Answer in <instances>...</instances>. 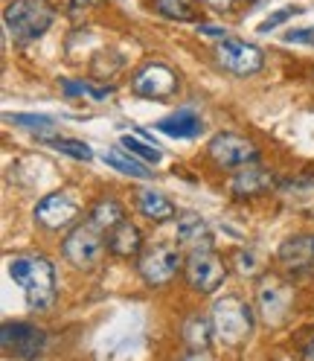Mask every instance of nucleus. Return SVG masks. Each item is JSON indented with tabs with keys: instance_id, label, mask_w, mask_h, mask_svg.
<instances>
[{
	"instance_id": "f257e3e1",
	"label": "nucleus",
	"mask_w": 314,
	"mask_h": 361,
	"mask_svg": "<svg viewBox=\"0 0 314 361\" xmlns=\"http://www.w3.org/2000/svg\"><path fill=\"white\" fill-rule=\"evenodd\" d=\"M12 280L27 291V303L38 312L56 303V271L53 262L44 257H15L9 262Z\"/></svg>"
},
{
	"instance_id": "f03ea898",
	"label": "nucleus",
	"mask_w": 314,
	"mask_h": 361,
	"mask_svg": "<svg viewBox=\"0 0 314 361\" xmlns=\"http://www.w3.org/2000/svg\"><path fill=\"white\" fill-rule=\"evenodd\" d=\"M210 321H213L215 338L227 347H241L253 335V324H256L253 309L236 295H224L221 300H215Z\"/></svg>"
},
{
	"instance_id": "7ed1b4c3",
	"label": "nucleus",
	"mask_w": 314,
	"mask_h": 361,
	"mask_svg": "<svg viewBox=\"0 0 314 361\" xmlns=\"http://www.w3.org/2000/svg\"><path fill=\"white\" fill-rule=\"evenodd\" d=\"M53 6L44 4V0H12L6 6V30L15 41L27 44V41H35L38 35H44L53 24Z\"/></svg>"
},
{
	"instance_id": "20e7f679",
	"label": "nucleus",
	"mask_w": 314,
	"mask_h": 361,
	"mask_svg": "<svg viewBox=\"0 0 314 361\" xmlns=\"http://www.w3.org/2000/svg\"><path fill=\"white\" fill-rule=\"evenodd\" d=\"M187 283L201 291V295H213V291L221 288L224 277H227V265L218 254H213V247H201V251H192L187 265Z\"/></svg>"
},
{
	"instance_id": "39448f33",
	"label": "nucleus",
	"mask_w": 314,
	"mask_h": 361,
	"mask_svg": "<svg viewBox=\"0 0 314 361\" xmlns=\"http://www.w3.org/2000/svg\"><path fill=\"white\" fill-rule=\"evenodd\" d=\"M207 154L213 157V164L221 166V169H241V166L256 164L259 149L248 137H241V134L221 131V134H215V137L210 140Z\"/></svg>"
},
{
	"instance_id": "423d86ee",
	"label": "nucleus",
	"mask_w": 314,
	"mask_h": 361,
	"mask_svg": "<svg viewBox=\"0 0 314 361\" xmlns=\"http://www.w3.org/2000/svg\"><path fill=\"white\" fill-rule=\"evenodd\" d=\"M105 231H99L96 224L87 219V224H79L76 231H70V236L64 239V257L70 259L76 268H94L99 259H102V251H105V239H102Z\"/></svg>"
},
{
	"instance_id": "0eeeda50",
	"label": "nucleus",
	"mask_w": 314,
	"mask_h": 361,
	"mask_svg": "<svg viewBox=\"0 0 314 361\" xmlns=\"http://www.w3.org/2000/svg\"><path fill=\"white\" fill-rule=\"evenodd\" d=\"M215 59L224 71H230L236 76H253L262 71L265 64V53L256 47V44L239 41V38H224L215 47Z\"/></svg>"
},
{
	"instance_id": "6e6552de",
	"label": "nucleus",
	"mask_w": 314,
	"mask_h": 361,
	"mask_svg": "<svg viewBox=\"0 0 314 361\" xmlns=\"http://www.w3.org/2000/svg\"><path fill=\"white\" fill-rule=\"evenodd\" d=\"M79 219V204L67 195V192H50L38 201L35 207V221L44 231H61L70 228V224Z\"/></svg>"
},
{
	"instance_id": "1a4fd4ad",
	"label": "nucleus",
	"mask_w": 314,
	"mask_h": 361,
	"mask_svg": "<svg viewBox=\"0 0 314 361\" xmlns=\"http://www.w3.org/2000/svg\"><path fill=\"white\" fill-rule=\"evenodd\" d=\"M181 265H184V259H181V254H177L175 247L157 245V247H151L149 254H143V259H140V277L149 286H166L177 274V271H181Z\"/></svg>"
},
{
	"instance_id": "9d476101",
	"label": "nucleus",
	"mask_w": 314,
	"mask_h": 361,
	"mask_svg": "<svg viewBox=\"0 0 314 361\" xmlns=\"http://www.w3.org/2000/svg\"><path fill=\"white\" fill-rule=\"evenodd\" d=\"M134 90L146 99H166L177 90V73L161 61H151L134 76Z\"/></svg>"
},
{
	"instance_id": "9b49d317",
	"label": "nucleus",
	"mask_w": 314,
	"mask_h": 361,
	"mask_svg": "<svg viewBox=\"0 0 314 361\" xmlns=\"http://www.w3.org/2000/svg\"><path fill=\"white\" fill-rule=\"evenodd\" d=\"M0 341H4V350H15L18 358H35L44 347V332L32 324H4Z\"/></svg>"
},
{
	"instance_id": "f8f14e48",
	"label": "nucleus",
	"mask_w": 314,
	"mask_h": 361,
	"mask_svg": "<svg viewBox=\"0 0 314 361\" xmlns=\"http://www.w3.org/2000/svg\"><path fill=\"white\" fill-rule=\"evenodd\" d=\"M280 198L288 210H294L306 219H314V172L288 178L280 184Z\"/></svg>"
},
{
	"instance_id": "ddd939ff",
	"label": "nucleus",
	"mask_w": 314,
	"mask_h": 361,
	"mask_svg": "<svg viewBox=\"0 0 314 361\" xmlns=\"http://www.w3.org/2000/svg\"><path fill=\"white\" fill-rule=\"evenodd\" d=\"M294 303V295H291V288L277 280V277H268L259 288V309H262V318L268 324H280L285 321V314Z\"/></svg>"
},
{
	"instance_id": "4468645a",
	"label": "nucleus",
	"mask_w": 314,
	"mask_h": 361,
	"mask_svg": "<svg viewBox=\"0 0 314 361\" xmlns=\"http://www.w3.org/2000/svg\"><path fill=\"white\" fill-rule=\"evenodd\" d=\"M268 190H274V175L262 169V166H241L236 172V178L230 180V192L236 198H256V195H265Z\"/></svg>"
},
{
	"instance_id": "2eb2a0df",
	"label": "nucleus",
	"mask_w": 314,
	"mask_h": 361,
	"mask_svg": "<svg viewBox=\"0 0 314 361\" xmlns=\"http://www.w3.org/2000/svg\"><path fill=\"white\" fill-rule=\"evenodd\" d=\"M177 242H181L184 247H189V251L213 247V231L201 216L184 213V216H177Z\"/></svg>"
},
{
	"instance_id": "dca6fc26",
	"label": "nucleus",
	"mask_w": 314,
	"mask_h": 361,
	"mask_svg": "<svg viewBox=\"0 0 314 361\" xmlns=\"http://www.w3.org/2000/svg\"><path fill=\"white\" fill-rule=\"evenodd\" d=\"M280 262L288 271H311L314 268V236H294L280 247Z\"/></svg>"
},
{
	"instance_id": "f3484780",
	"label": "nucleus",
	"mask_w": 314,
	"mask_h": 361,
	"mask_svg": "<svg viewBox=\"0 0 314 361\" xmlns=\"http://www.w3.org/2000/svg\"><path fill=\"white\" fill-rule=\"evenodd\" d=\"M201 128H204V120H201V114L192 108H177L175 114L157 123V131L169 134V137H181V140L195 137V134H201Z\"/></svg>"
},
{
	"instance_id": "a211bd4d",
	"label": "nucleus",
	"mask_w": 314,
	"mask_h": 361,
	"mask_svg": "<svg viewBox=\"0 0 314 361\" xmlns=\"http://www.w3.org/2000/svg\"><path fill=\"white\" fill-rule=\"evenodd\" d=\"M140 247H143L140 231L134 228V224H128L125 219L114 231H108V251L114 257H134V254H140Z\"/></svg>"
},
{
	"instance_id": "6ab92c4d",
	"label": "nucleus",
	"mask_w": 314,
	"mask_h": 361,
	"mask_svg": "<svg viewBox=\"0 0 314 361\" xmlns=\"http://www.w3.org/2000/svg\"><path fill=\"white\" fill-rule=\"evenodd\" d=\"M137 207L151 221H169V219H175V204H172V201L163 192L149 190V187H143L137 192Z\"/></svg>"
},
{
	"instance_id": "aec40b11",
	"label": "nucleus",
	"mask_w": 314,
	"mask_h": 361,
	"mask_svg": "<svg viewBox=\"0 0 314 361\" xmlns=\"http://www.w3.org/2000/svg\"><path fill=\"white\" fill-rule=\"evenodd\" d=\"M181 335H184V341L189 347L207 350L210 341H213V335H215V329H213V321L201 318V314H189V318L184 321V326H181Z\"/></svg>"
},
{
	"instance_id": "412c9836",
	"label": "nucleus",
	"mask_w": 314,
	"mask_h": 361,
	"mask_svg": "<svg viewBox=\"0 0 314 361\" xmlns=\"http://www.w3.org/2000/svg\"><path fill=\"white\" fill-rule=\"evenodd\" d=\"M125 219V210L120 207V201H114V198H102V201H96L94 204V210H91V221L96 224L99 231H114L117 224Z\"/></svg>"
},
{
	"instance_id": "4be33fe9",
	"label": "nucleus",
	"mask_w": 314,
	"mask_h": 361,
	"mask_svg": "<svg viewBox=\"0 0 314 361\" xmlns=\"http://www.w3.org/2000/svg\"><path fill=\"white\" fill-rule=\"evenodd\" d=\"M154 9L169 20H195L198 0H154Z\"/></svg>"
},
{
	"instance_id": "5701e85b",
	"label": "nucleus",
	"mask_w": 314,
	"mask_h": 361,
	"mask_svg": "<svg viewBox=\"0 0 314 361\" xmlns=\"http://www.w3.org/2000/svg\"><path fill=\"white\" fill-rule=\"evenodd\" d=\"M105 164L111 166V169H117V172H123V175H134V178H149V169L137 161V157H131V154H125V152H120V149H111L108 154H105Z\"/></svg>"
},
{
	"instance_id": "b1692460",
	"label": "nucleus",
	"mask_w": 314,
	"mask_h": 361,
	"mask_svg": "<svg viewBox=\"0 0 314 361\" xmlns=\"http://www.w3.org/2000/svg\"><path fill=\"white\" fill-rule=\"evenodd\" d=\"M120 146L128 149L134 157H140V161H146V164H161V157H163L154 143H146L143 137H131V134H123Z\"/></svg>"
},
{
	"instance_id": "393cba45",
	"label": "nucleus",
	"mask_w": 314,
	"mask_h": 361,
	"mask_svg": "<svg viewBox=\"0 0 314 361\" xmlns=\"http://www.w3.org/2000/svg\"><path fill=\"white\" fill-rule=\"evenodd\" d=\"M64 87V94L67 97H94V99H105L114 94V87H91V85H84V82H61Z\"/></svg>"
},
{
	"instance_id": "a878e982",
	"label": "nucleus",
	"mask_w": 314,
	"mask_h": 361,
	"mask_svg": "<svg viewBox=\"0 0 314 361\" xmlns=\"http://www.w3.org/2000/svg\"><path fill=\"white\" fill-rule=\"evenodd\" d=\"M50 146H53L56 152H61V154L76 157V161H91V157H94L91 146L82 143V140H50Z\"/></svg>"
},
{
	"instance_id": "bb28decb",
	"label": "nucleus",
	"mask_w": 314,
	"mask_h": 361,
	"mask_svg": "<svg viewBox=\"0 0 314 361\" xmlns=\"http://www.w3.org/2000/svg\"><path fill=\"white\" fill-rule=\"evenodd\" d=\"M300 12H303L300 6H285V9H277L271 18L262 20V24H259V32H271V30H277L280 24H285V20H288L291 15H300Z\"/></svg>"
},
{
	"instance_id": "cd10ccee",
	"label": "nucleus",
	"mask_w": 314,
	"mask_h": 361,
	"mask_svg": "<svg viewBox=\"0 0 314 361\" xmlns=\"http://www.w3.org/2000/svg\"><path fill=\"white\" fill-rule=\"evenodd\" d=\"M9 120L18 126H27V128H50L53 126V117H44V114H18Z\"/></svg>"
},
{
	"instance_id": "c85d7f7f",
	"label": "nucleus",
	"mask_w": 314,
	"mask_h": 361,
	"mask_svg": "<svg viewBox=\"0 0 314 361\" xmlns=\"http://www.w3.org/2000/svg\"><path fill=\"white\" fill-rule=\"evenodd\" d=\"M285 41H291V44H308V47H314V27L291 30V32L285 35Z\"/></svg>"
},
{
	"instance_id": "c756f323",
	"label": "nucleus",
	"mask_w": 314,
	"mask_h": 361,
	"mask_svg": "<svg viewBox=\"0 0 314 361\" xmlns=\"http://www.w3.org/2000/svg\"><path fill=\"white\" fill-rule=\"evenodd\" d=\"M198 32H201V35H210V38H218V41L227 38V30H224V27H210V24H201Z\"/></svg>"
},
{
	"instance_id": "7c9ffc66",
	"label": "nucleus",
	"mask_w": 314,
	"mask_h": 361,
	"mask_svg": "<svg viewBox=\"0 0 314 361\" xmlns=\"http://www.w3.org/2000/svg\"><path fill=\"white\" fill-rule=\"evenodd\" d=\"M207 4H210L213 9H218V12H227V9L236 4V0H207Z\"/></svg>"
},
{
	"instance_id": "2f4dec72",
	"label": "nucleus",
	"mask_w": 314,
	"mask_h": 361,
	"mask_svg": "<svg viewBox=\"0 0 314 361\" xmlns=\"http://www.w3.org/2000/svg\"><path fill=\"white\" fill-rule=\"evenodd\" d=\"M306 358H311V361H314V338H311L308 347H306Z\"/></svg>"
},
{
	"instance_id": "473e14b6",
	"label": "nucleus",
	"mask_w": 314,
	"mask_h": 361,
	"mask_svg": "<svg viewBox=\"0 0 314 361\" xmlns=\"http://www.w3.org/2000/svg\"><path fill=\"white\" fill-rule=\"evenodd\" d=\"M84 4H102V0H84Z\"/></svg>"
}]
</instances>
